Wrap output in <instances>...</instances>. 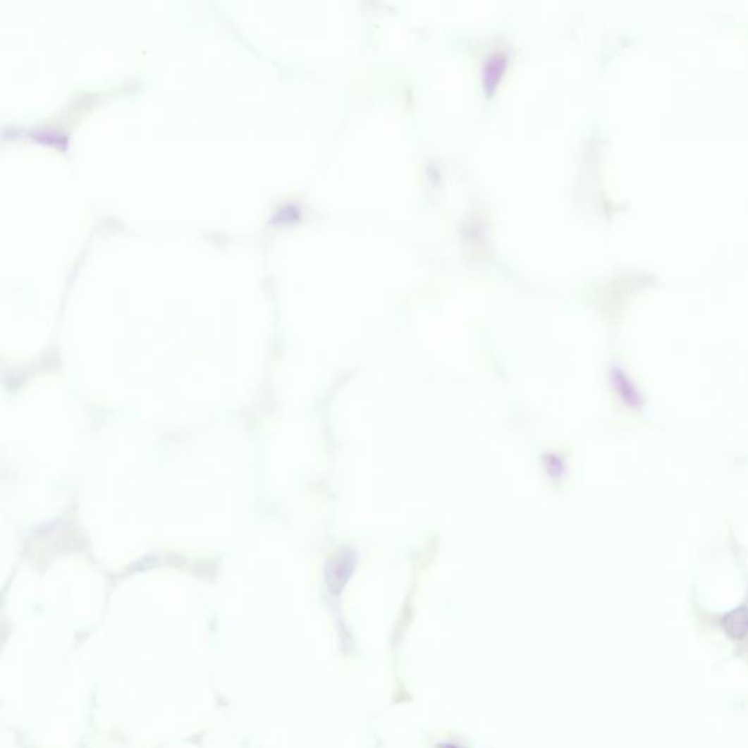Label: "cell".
Instances as JSON below:
<instances>
[{"instance_id":"1","label":"cell","mask_w":748,"mask_h":748,"mask_svg":"<svg viewBox=\"0 0 748 748\" xmlns=\"http://www.w3.org/2000/svg\"><path fill=\"white\" fill-rule=\"evenodd\" d=\"M357 565V554L351 548H342L326 564V582L332 594H339L351 579Z\"/></svg>"},{"instance_id":"2","label":"cell","mask_w":748,"mask_h":748,"mask_svg":"<svg viewBox=\"0 0 748 748\" xmlns=\"http://www.w3.org/2000/svg\"><path fill=\"white\" fill-rule=\"evenodd\" d=\"M611 379H613V385H614L615 391L618 392V395L621 396V399L624 402H627V405H630V407H639L640 405V403H642L640 395L634 389L633 383L627 379V376H625L620 369H614L611 372Z\"/></svg>"},{"instance_id":"3","label":"cell","mask_w":748,"mask_h":748,"mask_svg":"<svg viewBox=\"0 0 748 748\" xmlns=\"http://www.w3.org/2000/svg\"><path fill=\"white\" fill-rule=\"evenodd\" d=\"M544 467H545V471H547L548 475L553 478H561L564 475V462L557 455H553V453L545 455Z\"/></svg>"}]
</instances>
